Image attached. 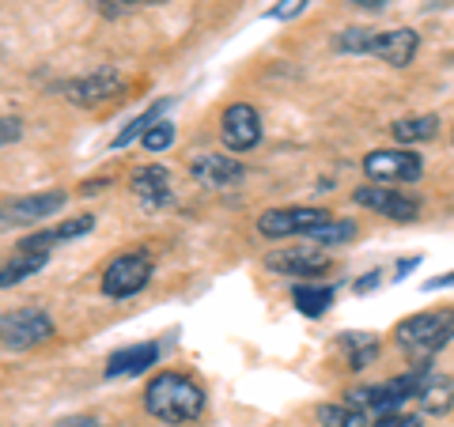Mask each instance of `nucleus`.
<instances>
[{"instance_id": "obj_1", "label": "nucleus", "mask_w": 454, "mask_h": 427, "mask_svg": "<svg viewBox=\"0 0 454 427\" xmlns=\"http://www.w3.org/2000/svg\"><path fill=\"white\" fill-rule=\"evenodd\" d=\"M145 408L163 423H193L205 412V390L190 375L163 371L145 386Z\"/></svg>"}, {"instance_id": "obj_2", "label": "nucleus", "mask_w": 454, "mask_h": 427, "mask_svg": "<svg viewBox=\"0 0 454 427\" xmlns=\"http://www.w3.org/2000/svg\"><path fill=\"white\" fill-rule=\"evenodd\" d=\"M397 348L409 352L417 363H428L439 348H447L454 340V310H424L405 322H397Z\"/></svg>"}, {"instance_id": "obj_3", "label": "nucleus", "mask_w": 454, "mask_h": 427, "mask_svg": "<svg viewBox=\"0 0 454 427\" xmlns=\"http://www.w3.org/2000/svg\"><path fill=\"white\" fill-rule=\"evenodd\" d=\"M432 375V363H417L413 371H405V375H397L390 382H379V386H360V390H352L348 393V401L352 405H360V408H372L375 416H387V412H397L409 397H420L424 390V382H428Z\"/></svg>"}, {"instance_id": "obj_4", "label": "nucleus", "mask_w": 454, "mask_h": 427, "mask_svg": "<svg viewBox=\"0 0 454 427\" xmlns=\"http://www.w3.org/2000/svg\"><path fill=\"white\" fill-rule=\"evenodd\" d=\"M152 273H155V265H152V253L148 250L121 253V258H114L106 265V273H103V295H110V299H129V295L148 288Z\"/></svg>"}, {"instance_id": "obj_5", "label": "nucleus", "mask_w": 454, "mask_h": 427, "mask_svg": "<svg viewBox=\"0 0 454 427\" xmlns=\"http://www.w3.org/2000/svg\"><path fill=\"white\" fill-rule=\"evenodd\" d=\"M364 175L375 186H394V182H417L424 175V163L413 148H382L364 155Z\"/></svg>"}, {"instance_id": "obj_6", "label": "nucleus", "mask_w": 454, "mask_h": 427, "mask_svg": "<svg viewBox=\"0 0 454 427\" xmlns=\"http://www.w3.org/2000/svg\"><path fill=\"white\" fill-rule=\"evenodd\" d=\"M0 337H4L8 352H27L53 337V318L42 307H23L16 314L0 318Z\"/></svg>"}, {"instance_id": "obj_7", "label": "nucleus", "mask_w": 454, "mask_h": 427, "mask_svg": "<svg viewBox=\"0 0 454 427\" xmlns=\"http://www.w3.org/2000/svg\"><path fill=\"white\" fill-rule=\"evenodd\" d=\"M325 220H333L322 208H307V205H292V208H269L258 216V231L265 238H288V235H310L315 227Z\"/></svg>"}, {"instance_id": "obj_8", "label": "nucleus", "mask_w": 454, "mask_h": 427, "mask_svg": "<svg viewBox=\"0 0 454 427\" xmlns=\"http://www.w3.org/2000/svg\"><path fill=\"white\" fill-rule=\"evenodd\" d=\"M61 91L73 106L91 110V106H103V103H110V98H118L125 91V80H121L118 68H95L91 76H80L73 83H65Z\"/></svg>"}, {"instance_id": "obj_9", "label": "nucleus", "mask_w": 454, "mask_h": 427, "mask_svg": "<svg viewBox=\"0 0 454 427\" xmlns=\"http://www.w3.org/2000/svg\"><path fill=\"white\" fill-rule=\"evenodd\" d=\"M352 201H356L360 208L379 212V216H387V220H397V223L417 220V212H420V205L409 193L390 190V186H375V182L372 186H360L356 193H352Z\"/></svg>"}, {"instance_id": "obj_10", "label": "nucleus", "mask_w": 454, "mask_h": 427, "mask_svg": "<svg viewBox=\"0 0 454 427\" xmlns=\"http://www.w3.org/2000/svg\"><path fill=\"white\" fill-rule=\"evenodd\" d=\"M190 175L197 178V186L205 190H227V186H239L247 178V167L231 159V155H216V151H201L190 159Z\"/></svg>"}, {"instance_id": "obj_11", "label": "nucleus", "mask_w": 454, "mask_h": 427, "mask_svg": "<svg viewBox=\"0 0 454 427\" xmlns=\"http://www.w3.org/2000/svg\"><path fill=\"white\" fill-rule=\"evenodd\" d=\"M220 136H223V144L231 148V151H250L262 140V118H258V110H254L250 103L227 106L223 118H220Z\"/></svg>"}, {"instance_id": "obj_12", "label": "nucleus", "mask_w": 454, "mask_h": 427, "mask_svg": "<svg viewBox=\"0 0 454 427\" xmlns=\"http://www.w3.org/2000/svg\"><path fill=\"white\" fill-rule=\"evenodd\" d=\"M265 265L280 276H318L330 268V253L318 250V246H288V250L269 253Z\"/></svg>"}, {"instance_id": "obj_13", "label": "nucleus", "mask_w": 454, "mask_h": 427, "mask_svg": "<svg viewBox=\"0 0 454 427\" xmlns=\"http://www.w3.org/2000/svg\"><path fill=\"white\" fill-rule=\"evenodd\" d=\"M160 355H163L160 340H145V345L118 348V352H114L110 360H106L103 375H106V378H137V375H145L148 367L160 363Z\"/></svg>"}, {"instance_id": "obj_14", "label": "nucleus", "mask_w": 454, "mask_h": 427, "mask_svg": "<svg viewBox=\"0 0 454 427\" xmlns=\"http://www.w3.org/2000/svg\"><path fill=\"white\" fill-rule=\"evenodd\" d=\"M68 197L61 190H50V193H35V197H20V201H8L4 205V227H27V223H42L46 216H57L65 208Z\"/></svg>"}, {"instance_id": "obj_15", "label": "nucleus", "mask_w": 454, "mask_h": 427, "mask_svg": "<svg viewBox=\"0 0 454 427\" xmlns=\"http://www.w3.org/2000/svg\"><path fill=\"white\" fill-rule=\"evenodd\" d=\"M420 50V35L413 31V27H397V31H387L375 38V50L372 57H379V61H387L390 68H409L413 65V57Z\"/></svg>"}, {"instance_id": "obj_16", "label": "nucleus", "mask_w": 454, "mask_h": 427, "mask_svg": "<svg viewBox=\"0 0 454 427\" xmlns=\"http://www.w3.org/2000/svg\"><path fill=\"white\" fill-rule=\"evenodd\" d=\"M133 197L140 205H145L148 212H160L170 205V197H175V190H170V175L167 167H140L133 175Z\"/></svg>"}, {"instance_id": "obj_17", "label": "nucleus", "mask_w": 454, "mask_h": 427, "mask_svg": "<svg viewBox=\"0 0 454 427\" xmlns=\"http://www.w3.org/2000/svg\"><path fill=\"white\" fill-rule=\"evenodd\" d=\"M417 401H420V408L428 412V416H447L450 405H454V382L447 375H428V382H424Z\"/></svg>"}, {"instance_id": "obj_18", "label": "nucleus", "mask_w": 454, "mask_h": 427, "mask_svg": "<svg viewBox=\"0 0 454 427\" xmlns=\"http://www.w3.org/2000/svg\"><path fill=\"white\" fill-rule=\"evenodd\" d=\"M292 303L303 318H322L333 307V288H318V283H295L292 288Z\"/></svg>"}, {"instance_id": "obj_19", "label": "nucleus", "mask_w": 454, "mask_h": 427, "mask_svg": "<svg viewBox=\"0 0 454 427\" xmlns=\"http://www.w3.org/2000/svg\"><path fill=\"white\" fill-rule=\"evenodd\" d=\"M167 106H170V98H155V103H152L145 113H140V118H133V121L125 125V129H121L118 136H114V144H110V148L118 151V148H129L133 140H145V133L152 129V125H155V121H163Z\"/></svg>"}, {"instance_id": "obj_20", "label": "nucleus", "mask_w": 454, "mask_h": 427, "mask_svg": "<svg viewBox=\"0 0 454 427\" xmlns=\"http://www.w3.org/2000/svg\"><path fill=\"white\" fill-rule=\"evenodd\" d=\"M435 133H439V118H435V113H424V118H402V121L390 125V136L397 140V144H405V148L420 144V140H432Z\"/></svg>"}, {"instance_id": "obj_21", "label": "nucleus", "mask_w": 454, "mask_h": 427, "mask_svg": "<svg viewBox=\"0 0 454 427\" xmlns=\"http://www.w3.org/2000/svg\"><path fill=\"white\" fill-rule=\"evenodd\" d=\"M340 345L348 352L352 371H367V367L379 360V337H372V333H340Z\"/></svg>"}, {"instance_id": "obj_22", "label": "nucleus", "mask_w": 454, "mask_h": 427, "mask_svg": "<svg viewBox=\"0 0 454 427\" xmlns=\"http://www.w3.org/2000/svg\"><path fill=\"white\" fill-rule=\"evenodd\" d=\"M50 261V253H35V250H20L16 253V261H8L4 265V273H0V288H12V283H23L27 276H35L42 273Z\"/></svg>"}, {"instance_id": "obj_23", "label": "nucleus", "mask_w": 454, "mask_h": 427, "mask_svg": "<svg viewBox=\"0 0 454 427\" xmlns=\"http://www.w3.org/2000/svg\"><path fill=\"white\" fill-rule=\"evenodd\" d=\"M318 423L322 427H372V423H367V416H364V408L352 405V401H345V405H322L318 408Z\"/></svg>"}, {"instance_id": "obj_24", "label": "nucleus", "mask_w": 454, "mask_h": 427, "mask_svg": "<svg viewBox=\"0 0 454 427\" xmlns=\"http://www.w3.org/2000/svg\"><path fill=\"white\" fill-rule=\"evenodd\" d=\"M310 242H318V246H340V242H352L356 238V223L352 220H325L322 227L307 235Z\"/></svg>"}, {"instance_id": "obj_25", "label": "nucleus", "mask_w": 454, "mask_h": 427, "mask_svg": "<svg viewBox=\"0 0 454 427\" xmlns=\"http://www.w3.org/2000/svg\"><path fill=\"white\" fill-rule=\"evenodd\" d=\"M375 38L379 31H367V27H348V31H340L333 46L340 53H352V57H364V53H372L375 50Z\"/></svg>"}, {"instance_id": "obj_26", "label": "nucleus", "mask_w": 454, "mask_h": 427, "mask_svg": "<svg viewBox=\"0 0 454 427\" xmlns=\"http://www.w3.org/2000/svg\"><path fill=\"white\" fill-rule=\"evenodd\" d=\"M50 231H53V242H73V238H80V235L95 231V216H76V220H65V223L50 227Z\"/></svg>"}, {"instance_id": "obj_27", "label": "nucleus", "mask_w": 454, "mask_h": 427, "mask_svg": "<svg viewBox=\"0 0 454 427\" xmlns=\"http://www.w3.org/2000/svg\"><path fill=\"white\" fill-rule=\"evenodd\" d=\"M140 144H145L148 151H167L170 144H175V125H170L167 118H163V121H155L152 129L145 133V140H140Z\"/></svg>"}, {"instance_id": "obj_28", "label": "nucleus", "mask_w": 454, "mask_h": 427, "mask_svg": "<svg viewBox=\"0 0 454 427\" xmlns=\"http://www.w3.org/2000/svg\"><path fill=\"white\" fill-rule=\"evenodd\" d=\"M152 4H163V0H98V12H103L106 19H121V16H129V12L152 8Z\"/></svg>"}, {"instance_id": "obj_29", "label": "nucleus", "mask_w": 454, "mask_h": 427, "mask_svg": "<svg viewBox=\"0 0 454 427\" xmlns=\"http://www.w3.org/2000/svg\"><path fill=\"white\" fill-rule=\"evenodd\" d=\"M372 427H424V420L417 416V412H387V416H375Z\"/></svg>"}, {"instance_id": "obj_30", "label": "nucleus", "mask_w": 454, "mask_h": 427, "mask_svg": "<svg viewBox=\"0 0 454 427\" xmlns=\"http://www.w3.org/2000/svg\"><path fill=\"white\" fill-rule=\"evenodd\" d=\"M307 8V0H277L273 8L265 12L269 19H292V16H300V12Z\"/></svg>"}, {"instance_id": "obj_31", "label": "nucleus", "mask_w": 454, "mask_h": 427, "mask_svg": "<svg viewBox=\"0 0 454 427\" xmlns=\"http://www.w3.org/2000/svg\"><path fill=\"white\" fill-rule=\"evenodd\" d=\"M20 133H23V121L20 118H4V144H12V140H20Z\"/></svg>"}, {"instance_id": "obj_32", "label": "nucleus", "mask_w": 454, "mask_h": 427, "mask_svg": "<svg viewBox=\"0 0 454 427\" xmlns=\"http://www.w3.org/2000/svg\"><path fill=\"white\" fill-rule=\"evenodd\" d=\"M379 276H382L379 268H375V273H367L364 280H356V288H352V291H356V295H367V291H375V288H379Z\"/></svg>"}, {"instance_id": "obj_33", "label": "nucleus", "mask_w": 454, "mask_h": 427, "mask_svg": "<svg viewBox=\"0 0 454 427\" xmlns=\"http://www.w3.org/2000/svg\"><path fill=\"white\" fill-rule=\"evenodd\" d=\"M417 265H420V258H402V261H397V276H394V280H405Z\"/></svg>"}, {"instance_id": "obj_34", "label": "nucleus", "mask_w": 454, "mask_h": 427, "mask_svg": "<svg viewBox=\"0 0 454 427\" xmlns=\"http://www.w3.org/2000/svg\"><path fill=\"white\" fill-rule=\"evenodd\" d=\"M439 288H454V273H447V276H435V280L424 283V291H439Z\"/></svg>"}, {"instance_id": "obj_35", "label": "nucleus", "mask_w": 454, "mask_h": 427, "mask_svg": "<svg viewBox=\"0 0 454 427\" xmlns=\"http://www.w3.org/2000/svg\"><path fill=\"white\" fill-rule=\"evenodd\" d=\"M57 427H98V420L95 416H73V420H61Z\"/></svg>"}, {"instance_id": "obj_36", "label": "nucleus", "mask_w": 454, "mask_h": 427, "mask_svg": "<svg viewBox=\"0 0 454 427\" xmlns=\"http://www.w3.org/2000/svg\"><path fill=\"white\" fill-rule=\"evenodd\" d=\"M348 4H356V8H367V12H379V8H387L390 0H348Z\"/></svg>"}, {"instance_id": "obj_37", "label": "nucleus", "mask_w": 454, "mask_h": 427, "mask_svg": "<svg viewBox=\"0 0 454 427\" xmlns=\"http://www.w3.org/2000/svg\"><path fill=\"white\" fill-rule=\"evenodd\" d=\"M103 186H110V178H91V182H83V193H98Z\"/></svg>"}]
</instances>
